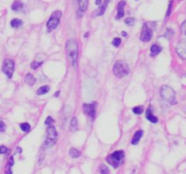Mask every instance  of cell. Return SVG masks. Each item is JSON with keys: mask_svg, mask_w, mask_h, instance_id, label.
Returning a JSON list of instances; mask_svg holds the SVG:
<instances>
[{"mask_svg": "<svg viewBox=\"0 0 186 174\" xmlns=\"http://www.w3.org/2000/svg\"><path fill=\"white\" fill-rule=\"evenodd\" d=\"M67 56L73 65L74 69L77 67V60H78V44L74 39H69L66 43V46Z\"/></svg>", "mask_w": 186, "mask_h": 174, "instance_id": "1", "label": "cell"}, {"mask_svg": "<svg viewBox=\"0 0 186 174\" xmlns=\"http://www.w3.org/2000/svg\"><path fill=\"white\" fill-rule=\"evenodd\" d=\"M113 72L117 77L122 78V77L126 76L130 73V69H129V66L125 61L118 60L117 62H115V64L113 66Z\"/></svg>", "mask_w": 186, "mask_h": 174, "instance_id": "2", "label": "cell"}, {"mask_svg": "<svg viewBox=\"0 0 186 174\" xmlns=\"http://www.w3.org/2000/svg\"><path fill=\"white\" fill-rule=\"evenodd\" d=\"M161 96L162 98L169 103V104H175V93L174 91L170 87V86H167V85H163L161 89Z\"/></svg>", "mask_w": 186, "mask_h": 174, "instance_id": "3", "label": "cell"}, {"mask_svg": "<svg viewBox=\"0 0 186 174\" xmlns=\"http://www.w3.org/2000/svg\"><path fill=\"white\" fill-rule=\"evenodd\" d=\"M123 157H124L123 151H116L107 157L106 161L113 168H117L119 166V164L122 162Z\"/></svg>", "mask_w": 186, "mask_h": 174, "instance_id": "4", "label": "cell"}, {"mask_svg": "<svg viewBox=\"0 0 186 174\" xmlns=\"http://www.w3.org/2000/svg\"><path fill=\"white\" fill-rule=\"evenodd\" d=\"M62 16V12L61 11H55L52 15L51 17L49 18V20L46 23V27L48 28V31H52L54 30L59 24L60 22V18Z\"/></svg>", "mask_w": 186, "mask_h": 174, "instance_id": "5", "label": "cell"}, {"mask_svg": "<svg viewBox=\"0 0 186 174\" xmlns=\"http://www.w3.org/2000/svg\"><path fill=\"white\" fill-rule=\"evenodd\" d=\"M46 133H47V137L45 140V145L47 147L54 146L57 140V132H56L55 128L54 126H50L46 130Z\"/></svg>", "mask_w": 186, "mask_h": 174, "instance_id": "6", "label": "cell"}, {"mask_svg": "<svg viewBox=\"0 0 186 174\" xmlns=\"http://www.w3.org/2000/svg\"><path fill=\"white\" fill-rule=\"evenodd\" d=\"M15 70V62L11 59H5L3 63V66H2V71L3 73L8 77L11 78L13 75Z\"/></svg>", "mask_w": 186, "mask_h": 174, "instance_id": "7", "label": "cell"}, {"mask_svg": "<svg viewBox=\"0 0 186 174\" xmlns=\"http://www.w3.org/2000/svg\"><path fill=\"white\" fill-rule=\"evenodd\" d=\"M175 50L181 58L186 59V39H182L178 42Z\"/></svg>", "mask_w": 186, "mask_h": 174, "instance_id": "8", "label": "cell"}, {"mask_svg": "<svg viewBox=\"0 0 186 174\" xmlns=\"http://www.w3.org/2000/svg\"><path fill=\"white\" fill-rule=\"evenodd\" d=\"M95 106H96V103L94 104H84L83 105V109H84V112L89 116L91 119H94L95 116Z\"/></svg>", "mask_w": 186, "mask_h": 174, "instance_id": "9", "label": "cell"}, {"mask_svg": "<svg viewBox=\"0 0 186 174\" xmlns=\"http://www.w3.org/2000/svg\"><path fill=\"white\" fill-rule=\"evenodd\" d=\"M152 37V31L147 26V24H145L142 28V33H141V40L143 42H149Z\"/></svg>", "mask_w": 186, "mask_h": 174, "instance_id": "10", "label": "cell"}, {"mask_svg": "<svg viewBox=\"0 0 186 174\" xmlns=\"http://www.w3.org/2000/svg\"><path fill=\"white\" fill-rule=\"evenodd\" d=\"M89 0H78V10H77V18L83 16L84 13L86 11L88 6Z\"/></svg>", "mask_w": 186, "mask_h": 174, "instance_id": "11", "label": "cell"}, {"mask_svg": "<svg viewBox=\"0 0 186 174\" xmlns=\"http://www.w3.org/2000/svg\"><path fill=\"white\" fill-rule=\"evenodd\" d=\"M125 1H120L117 6V16H116V19H120L124 15V6H125Z\"/></svg>", "mask_w": 186, "mask_h": 174, "instance_id": "12", "label": "cell"}, {"mask_svg": "<svg viewBox=\"0 0 186 174\" xmlns=\"http://www.w3.org/2000/svg\"><path fill=\"white\" fill-rule=\"evenodd\" d=\"M151 109H152V108L149 107L148 109H147V111H146V118L148 119L151 123H156L158 122V119L152 114V112Z\"/></svg>", "mask_w": 186, "mask_h": 174, "instance_id": "13", "label": "cell"}, {"mask_svg": "<svg viewBox=\"0 0 186 174\" xmlns=\"http://www.w3.org/2000/svg\"><path fill=\"white\" fill-rule=\"evenodd\" d=\"M143 134H144V132H143L142 130H139L138 132H136V133H134V137H133V140H132V143H133L134 145H136V144H137V143L139 142L140 139L142 138Z\"/></svg>", "mask_w": 186, "mask_h": 174, "instance_id": "14", "label": "cell"}, {"mask_svg": "<svg viewBox=\"0 0 186 174\" xmlns=\"http://www.w3.org/2000/svg\"><path fill=\"white\" fill-rule=\"evenodd\" d=\"M25 81H26V83H27L28 85L32 86V85H34L35 83H36V78H35L31 73H27V74L26 75V77H25Z\"/></svg>", "mask_w": 186, "mask_h": 174, "instance_id": "15", "label": "cell"}, {"mask_svg": "<svg viewBox=\"0 0 186 174\" xmlns=\"http://www.w3.org/2000/svg\"><path fill=\"white\" fill-rule=\"evenodd\" d=\"M161 51H162V47L160 45H158V44H153L151 47V55H156Z\"/></svg>", "mask_w": 186, "mask_h": 174, "instance_id": "16", "label": "cell"}, {"mask_svg": "<svg viewBox=\"0 0 186 174\" xmlns=\"http://www.w3.org/2000/svg\"><path fill=\"white\" fill-rule=\"evenodd\" d=\"M49 90H50V87H49L48 85L42 86V87H40V88L37 90V95H42V94H46L47 92H49Z\"/></svg>", "mask_w": 186, "mask_h": 174, "instance_id": "17", "label": "cell"}, {"mask_svg": "<svg viewBox=\"0 0 186 174\" xmlns=\"http://www.w3.org/2000/svg\"><path fill=\"white\" fill-rule=\"evenodd\" d=\"M12 9L15 11H19L23 9V4L20 1H15L14 4L12 5Z\"/></svg>", "mask_w": 186, "mask_h": 174, "instance_id": "18", "label": "cell"}, {"mask_svg": "<svg viewBox=\"0 0 186 174\" xmlns=\"http://www.w3.org/2000/svg\"><path fill=\"white\" fill-rule=\"evenodd\" d=\"M78 128V124H77V120L76 118L74 117L71 121V123H70V131L71 132H75Z\"/></svg>", "mask_w": 186, "mask_h": 174, "instance_id": "19", "label": "cell"}, {"mask_svg": "<svg viewBox=\"0 0 186 174\" xmlns=\"http://www.w3.org/2000/svg\"><path fill=\"white\" fill-rule=\"evenodd\" d=\"M69 154H70V156H71L72 158H78V157L81 155V152H80L78 150L72 148V149H70V151H69Z\"/></svg>", "mask_w": 186, "mask_h": 174, "instance_id": "20", "label": "cell"}, {"mask_svg": "<svg viewBox=\"0 0 186 174\" xmlns=\"http://www.w3.org/2000/svg\"><path fill=\"white\" fill-rule=\"evenodd\" d=\"M21 25H22V21L19 19H13L11 21V27H18Z\"/></svg>", "mask_w": 186, "mask_h": 174, "instance_id": "21", "label": "cell"}, {"mask_svg": "<svg viewBox=\"0 0 186 174\" xmlns=\"http://www.w3.org/2000/svg\"><path fill=\"white\" fill-rule=\"evenodd\" d=\"M20 128L22 129L23 132L27 133V132H29L30 131V125L27 123H21L20 124Z\"/></svg>", "mask_w": 186, "mask_h": 174, "instance_id": "22", "label": "cell"}, {"mask_svg": "<svg viewBox=\"0 0 186 174\" xmlns=\"http://www.w3.org/2000/svg\"><path fill=\"white\" fill-rule=\"evenodd\" d=\"M133 112L136 114H141L143 112H144V107L143 106H137V107H134L133 109Z\"/></svg>", "mask_w": 186, "mask_h": 174, "instance_id": "23", "label": "cell"}, {"mask_svg": "<svg viewBox=\"0 0 186 174\" xmlns=\"http://www.w3.org/2000/svg\"><path fill=\"white\" fill-rule=\"evenodd\" d=\"M124 22L127 26H133L134 23V17H128L124 20Z\"/></svg>", "mask_w": 186, "mask_h": 174, "instance_id": "24", "label": "cell"}, {"mask_svg": "<svg viewBox=\"0 0 186 174\" xmlns=\"http://www.w3.org/2000/svg\"><path fill=\"white\" fill-rule=\"evenodd\" d=\"M42 64H43L42 62H33L31 64V68L32 69H37L40 66H42Z\"/></svg>", "mask_w": 186, "mask_h": 174, "instance_id": "25", "label": "cell"}, {"mask_svg": "<svg viewBox=\"0 0 186 174\" xmlns=\"http://www.w3.org/2000/svg\"><path fill=\"white\" fill-rule=\"evenodd\" d=\"M120 44H121V39H120V38H114V39L113 40V44L114 46H119Z\"/></svg>", "mask_w": 186, "mask_h": 174, "instance_id": "26", "label": "cell"}, {"mask_svg": "<svg viewBox=\"0 0 186 174\" xmlns=\"http://www.w3.org/2000/svg\"><path fill=\"white\" fill-rule=\"evenodd\" d=\"M54 123V119L51 117V116H48L47 118H46V120H45V123L46 124V125H49V124H52Z\"/></svg>", "mask_w": 186, "mask_h": 174, "instance_id": "27", "label": "cell"}, {"mask_svg": "<svg viewBox=\"0 0 186 174\" xmlns=\"http://www.w3.org/2000/svg\"><path fill=\"white\" fill-rule=\"evenodd\" d=\"M5 124L4 123L3 120L0 119V132L3 133V132H5Z\"/></svg>", "mask_w": 186, "mask_h": 174, "instance_id": "28", "label": "cell"}, {"mask_svg": "<svg viewBox=\"0 0 186 174\" xmlns=\"http://www.w3.org/2000/svg\"><path fill=\"white\" fill-rule=\"evenodd\" d=\"M7 151V148L5 146H0V153L1 154H5Z\"/></svg>", "mask_w": 186, "mask_h": 174, "instance_id": "29", "label": "cell"}, {"mask_svg": "<svg viewBox=\"0 0 186 174\" xmlns=\"http://www.w3.org/2000/svg\"><path fill=\"white\" fill-rule=\"evenodd\" d=\"M100 172H101V173H108V172H109V170L107 169V167H106V166H102Z\"/></svg>", "mask_w": 186, "mask_h": 174, "instance_id": "30", "label": "cell"}, {"mask_svg": "<svg viewBox=\"0 0 186 174\" xmlns=\"http://www.w3.org/2000/svg\"><path fill=\"white\" fill-rule=\"evenodd\" d=\"M12 165H14V159H13V157H10V159H9V163H8V166H12Z\"/></svg>", "mask_w": 186, "mask_h": 174, "instance_id": "31", "label": "cell"}, {"mask_svg": "<svg viewBox=\"0 0 186 174\" xmlns=\"http://www.w3.org/2000/svg\"><path fill=\"white\" fill-rule=\"evenodd\" d=\"M171 8H172V2H170V5H169V9H168V12H167V16H169L170 14H171Z\"/></svg>", "mask_w": 186, "mask_h": 174, "instance_id": "32", "label": "cell"}, {"mask_svg": "<svg viewBox=\"0 0 186 174\" xmlns=\"http://www.w3.org/2000/svg\"><path fill=\"white\" fill-rule=\"evenodd\" d=\"M101 3H102V0H96V2H95V4H96V5H99Z\"/></svg>", "mask_w": 186, "mask_h": 174, "instance_id": "33", "label": "cell"}, {"mask_svg": "<svg viewBox=\"0 0 186 174\" xmlns=\"http://www.w3.org/2000/svg\"><path fill=\"white\" fill-rule=\"evenodd\" d=\"M109 1H110V0H106V2H105L104 5H106H106H107V4L109 3Z\"/></svg>", "mask_w": 186, "mask_h": 174, "instance_id": "34", "label": "cell"}, {"mask_svg": "<svg viewBox=\"0 0 186 174\" xmlns=\"http://www.w3.org/2000/svg\"><path fill=\"white\" fill-rule=\"evenodd\" d=\"M58 94H59V92H57V93H55V97H56V96H58Z\"/></svg>", "mask_w": 186, "mask_h": 174, "instance_id": "35", "label": "cell"}, {"mask_svg": "<svg viewBox=\"0 0 186 174\" xmlns=\"http://www.w3.org/2000/svg\"><path fill=\"white\" fill-rule=\"evenodd\" d=\"M122 35H123V36H126V33H125V32H123V33H122Z\"/></svg>", "mask_w": 186, "mask_h": 174, "instance_id": "36", "label": "cell"}, {"mask_svg": "<svg viewBox=\"0 0 186 174\" xmlns=\"http://www.w3.org/2000/svg\"><path fill=\"white\" fill-rule=\"evenodd\" d=\"M185 35H186V32H185Z\"/></svg>", "mask_w": 186, "mask_h": 174, "instance_id": "37", "label": "cell"}]
</instances>
